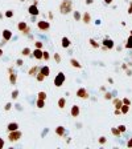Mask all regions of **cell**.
Wrapping results in <instances>:
<instances>
[{
  "mask_svg": "<svg viewBox=\"0 0 132 149\" xmlns=\"http://www.w3.org/2000/svg\"><path fill=\"white\" fill-rule=\"evenodd\" d=\"M73 11V1L71 0H62L60 4V12L62 15H67Z\"/></svg>",
  "mask_w": 132,
  "mask_h": 149,
  "instance_id": "6da1fadb",
  "label": "cell"
},
{
  "mask_svg": "<svg viewBox=\"0 0 132 149\" xmlns=\"http://www.w3.org/2000/svg\"><path fill=\"white\" fill-rule=\"evenodd\" d=\"M21 139V132L19 131H12V132H9L8 133V140H9L11 142H16V141H19V140Z\"/></svg>",
  "mask_w": 132,
  "mask_h": 149,
  "instance_id": "7a4b0ae2",
  "label": "cell"
},
{
  "mask_svg": "<svg viewBox=\"0 0 132 149\" xmlns=\"http://www.w3.org/2000/svg\"><path fill=\"white\" fill-rule=\"evenodd\" d=\"M65 80H66V77H65V75H63V72H60V73L54 77V85L57 87V88H60V87L63 85Z\"/></svg>",
  "mask_w": 132,
  "mask_h": 149,
  "instance_id": "3957f363",
  "label": "cell"
},
{
  "mask_svg": "<svg viewBox=\"0 0 132 149\" xmlns=\"http://www.w3.org/2000/svg\"><path fill=\"white\" fill-rule=\"evenodd\" d=\"M8 73H9V83L12 84V85H15V84L17 83V75L15 73V71H13L12 67L8 68Z\"/></svg>",
  "mask_w": 132,
  "mask_h": 149,
  "instance_id": "277c9868",
  "label": "cell"
},
{
  "mask_svg": "<svg viewBox=\"0 0 132 149\" xmlns=\"http://www.w3.org/2000/svg\"><path fill=\"white\" fill-rule=\"evenodd\" d=\"M77 97L78 99H83V100H86L89 97V92H87V89L86 88H78L77 89Z\"/></svg>",
  "mask_w": 132,
  "mask_h": 149,
  "instance_id": "5b68a950",
  "label": "cell"
},
{
  "mask_svg": "<svg viewBox=\"0 0 132 149\" xmlns=\"http://www.w3.org/2000/svg\"><path fill=\"white\" fill-rule=\"evenodd\" d=\"M37 28L40 31H48L50 28V23H49V21H46V20H40L37 23Z\"/></svg>",
  "mask_w": 132,
  "mask_h": 149,
  "instance_id": "8992f818",
  "label": "cell"
},
{
  "mask_svg": "<svg viewBox=\"0 0 132 149\" xmlns=\"http://www.w3.org/2000/svg\"><path fill=\"white\" fill-rule=\"evenodd\" d=\"M102 45L103 47H106L107 49H112L115 47V43H114V40L112 39H108V37H106V39H103V41H102Z\"/></svg>",
  "mask_w": 132,
  "mask_h": 149,
  "instance_id": "52a82bcc",
  "label": "cell"
},
{
  "mask_svg": "<svg viewBox=\"0 0 132 149\" xmlns=\"http://www.w3.org/2000/svg\"><path fill=\"white\" fill-rule=\"evenodd\" d=\"M28 12H29L30 16H37V15H40V11H38V5H35V4L29 5V7H28Z\"/></svg>",
  "mask_w": 132,
  "mask_h": 149,
  "instance_id": "ba28073f",
  "label": "cell"
},
{
  "mask_svg": "<svg viewBox=\"0 0 132 149\" xmlns=\"http://www.w3.org/2000/svg\"><path fill=\"white\" fill-rule=\"evenodd\" d=\"M42 52L44 51L42 49H40V48H35V51H33V57L35 59H37V60H42Z\"/></svg>",
  "mask_w": 132,
  "mask_h": 149,
  "instance_id": "9c48e42d",
  "label": "cell"
},
{
  "mask_svg": "<svg viewBox=\"0 0 132 149\" xmlns=\"http://www.w3.org/2000/svg\"><path fill=\"white\" fill-rule=\"evenodd\" d=\"M79 112H81V109H79L78 105H73L71 109H70V114H71V117H78L79 116Z\"/></svg>",
  "mask_w": 132,
  "mask_h": 149,
  "instance_id": "30bf717a",
  "label": "cell"
},
{
  "mask_svg": "<svg viewBox=\"0 0 132 149\" xmlns=\"http://www.w3.org/2000/svg\"><path fill=\"white\" fill-rule=\"evenodd\" d=\"M112 105H114L115 109H120V108H122V105H123V100L115 97V99H112Z\"/></svg>",
  "mask_w": 132,
  "mask_h": 149,
  "instance_id": "8fae6325",
  "label": "cell"
},
{
  "mask_svg": "<svg viewBox=\"0 0 132 149\" xmlns=\"http://www.w3.org/2000/svg\"><path fill=\"white\" fill-rule=\"evenodd\" d=\"M38 72H40V68H38L37 65H33L32 68H30L29 71H28V75H29L30 77H36V75H37Z\"/></svg>",
  "mask_w": 132,
  "mask_h": 149,
  "instance_id": "7c38bea8",
  "label": "cell"
},
{
  "mask_svg": "<svg viewBox=\"0 0 132 149\" xmlns=\"http://www.w3.org/2000/svg\"><path fill=\"white\" fill-rule=\"evenodd\" d=\"M65 132H66V129H65V126H62V125H58L57 128H56V134L60 136V137L65 136Z\"/></svg>",
  "mask_w": 132,
  "mask_h": 149,
  "instance_id": "4fadbf2b",
  "label": "cell"
},
{
  "mask_svg": "<svg viewBox=\"0 0 132 149\" xmlns=\"http://www.w3.org/2000/svg\"><path fill=\"white\" fill-rule=\"evenodd\" d=\"M61 45H62V48H69L70 45H71V41L69 40V37H62V40H61Z\"/></svg>",
  "mask_w": 132,
  "mask_h": 149,
  "instance_id": "5bb4252c",
  "label": "cell"
},
{
  "mask_svg": "<svg viewBox=\"0 0 132 149\" xmlns=\"http://www.w3.org/2000/svg\"><path fill=\"white\" fill-rule=\"evenodd\" d=\"M3 39L7 41H9L11 39H12V32H11L9 29H4L3 31Z\"/></svg>",
  "mask_w": 132,
  "mask_h": 149,
  "instance_id": "9a60e30c",
  "label": "cell"
},
{
  "mask_svg": "<svg viewBox=\"0 0 132 149\" xmlns=\"http://www.w3.org/2000/svg\"><path fill=\"white\" fill-rule=\"evenodd\" d=\"M82 21L85 24H90V23H91V15H90L89 12H85L82 15Z\"/></svg>",
  "mask_w": 132,
  "mask_h": 149,
  "instance_id": "2e32d148",
  "label": "cell"
},
{
  "mask_svg": "<svg viewBox=\"0 0 132 149\" xmlns=\"http://www.w3.org/2000/svg\"><path fill=\"white\" fill-rule=\"evenodd\" d=\"M70 64H71L73 68H77V69H81V68H82V64H81L79 61L77 60V59H71V60H70Z\"/></svg>",
  "mask_w": 132,
  "mask_h": 149,
  "instance_id": "e0dca14e",
  "label": "cell"
},
{
  "mask_svg": "<svg viewBox=\"0 0 132 149\" xmlns=\"http://www.w3.org/2000/svg\"><path fill=\"white\" fill-rule=\"evenodd\" d=\"M40 72L45 76V77H48V76L50 75V68L48 65H44V67H41V68H40Z\"/></svg>",
  "mask_w": 132,
  "mask_h": 149,
  "instance_id": "ac0fdd59",
  "label": "cell"
},
{
  "mask_svg": "<svg viewBox=\"0 0 132 149\" xmlns=\"http://www.w3.org/2000/svg\"><path fill=\"white\" fill-rule=\"evenodd\" d=\"M7 129H8V132L17 131V129H19V124H17V123H9V124L7 125Z\"/></svg>",
  "mask_w": 132,
  "mask_h": 149,
  "instance_id": "d6986e66",
  "label": "cell"
},
{
  "mask_svg": "<svg viewBox=\"0 0 132 149\" xmlns=\"http://www.w3.org/2000/svg\"><path fill=\"white\" fill-rule=\"evenodd\" d=\"M66 106V99L65 97H61V99H58V108L60 109H63Z\"/></svg>",
  "mask_w": 132,
  "mask_h": 149,
  "instance_id": "ffe728a7",
  "label": "cell"
},
{
  "mask_svg": "<svg viewBox=\"0 0 132 149\" xmlns=\"http://www.w3.org/2000/svg\"><path fill=\"white\" fill-rule=\"evenodd\" d=\"M89 43H90V45H91L92 48H95V49H97V48H99V47H100V44L98 43L97 40H94V39H90V40H89Z\"/></svg>",
  "mask_w": 132,
  "mask_h": 149,
  "instance_id": "44dd1931",
  "label": "cell"
},
{
  "mask_svg": "<svg viewBox=\"0 0 132 149\" xmlns=\"http://www.w3.org/2000/svg\"><path fill=\"white\" fill-rule=\"evenodd\" d=\"M27 27H28V25H27V21H20V23L17 24V29L20 31V32H22V31H24Z\"/></svg>",
  "mask_w": 132,
  "mask_h": 149,
  "instance_id": "7402d4cb",
  "label": "cell"
},
{
  "mask_svg": "<svg viewBox=\"0 0 132 149\" xmlns=\"http://www.w3.org/2000/svg\"><path fill=\"white\" fill-rule=\"evenodd\" d=\"M36 106H37L38 109H42L44 106H45V100L37 99V101H36Z\"/></svg>",
  "mask_w": 132,
  "mask_h": 149,
  "instance_id": "603a6c76",
  "label": "cell"
},
{
  "mask_svg": "<svg viewBox=\"0 0 132 149\" xmlns=\"http://www.w3.org/2000/svg\"><path fill=\"white\" fill-rule=\"evenodd\" d=\"M111 133L114 134L115 137H120V136H122V132L118 129V126H116V128H111Z\"/></svg>",
  "mask_w": 132,
  "mask_h": 149,
  "instance_id": "cb8c5ba5",
  "label": "cell"
},
{
  "mask_svg": "<svg viewBox=\"0 0 132 149\" xmlns=\"http://www.w3.org/2000/svg\"><path fill=\"white\" fill-rule=\"evenodd\" d=\"M120 111H122V114H127L128 112H130V105H125V104H123L122 108H120Z\"/></svg>",
  "mask_w": 132,
  "mask_h": 149,
  "instance_id": "d4e9b609",
  "label": "cell"
},
{
  "mask_svg": "<svg viewBox=\"0 0 132 149\" xmlns=\"http://www.w3.org/2000/svg\"><path fill=\"white\" fill-rule=\"evenodd\" d=\"M37 99H41V100H46V99H48V95H46V92H44V91L38 92V93H37Z\"/></svg>",
  "mask_w": 132,
  "mask_h": 149,
  "instance_id": "484cf974",
  "label": "cell"
},
{
  "mask_svg": "<svg viewBox=\"0 0 132 149\" xmlns=\"http://www.w3.org/2000/svg\"><path fill=\"white\" fill-rule=\"evenodd\" d=\"M73 16H74V20L75 21H79L82 20V15L79 13V11H74V13H73Z\"/></svg>",
  "mask_w": 132,
  "mask_h": 149,
  "instance_id": "4316f807",
  "label": "cell"
},
{
  "mask_svg": "<svg viewBox=\"0 0 132 149\" xmlns=\"http://www.w3.org/2000/svg\"><path fill=\"white\" fill-rule=\"evenodd\" d=\"M125 48H127V49H132V35H130V37L127 39V43H125Z\"/></svg>",
  "mask_w": 132,
  "mask_h": 149,
  "instance_id": "83f0119b",
  "label": "cell"
},
{
  "mask_svg": "<svg viewBox=\"0 0 132 149\" xmlns=\"http://www.w3.org/2000/svg\"><path fill=\"white\" fill-rule=\"evenodd\" d=\"M30 53H32V51H30L28 47H25V48H22V51H21V55L22 56H29Z\"/></svg>",
  "mask_w": 132,
  "mask_h": 149,
  "instance_id": "f1b7e54d",
  "label": "cell"
},
{
  "mask_svg": "<svg viewBox=\"0 0 132 149\" xmlns=\"http://www.w3.org/2000/svg\"><path fill=\"white\" fill-rule=\"evenodd\" d=\"M49 59H50V53L48 52V51H44V52H42V60L49 61Z\"/></svg>",
  "mask_w": 132,
  "mask_h": 149,
  "instance_id": "f546056e",
  "label": "cell"
},
{
  "mask_svg": "<svg viewBox=\"0 0 132 149\" xmlns=\"http://www.w3.org/2000/svg\"><path fill=\"white\" fill-rule=\"evenodd\" d=\"M36 79H37V81L38 83H41V81H44V79H45V76L41 73V72H38L37 75H36Z\"/></svg>",
  "mask_w": 132,
  "mask_h": 149,
  "instance_id": "4dcf8cb0",
  "label": "cell"
},
{
  "mask_svg": "<svg viewBox=\"0 0 132 149\" xmlns=\"http://www.w3.org/2000/svg\"><path fill=\"white\" fill-rule=\"evenodd\" d=\"M42 47H44V43L42 41H35V48H40V49H42Z\"/></svg>",
  "mask_w": 132,
  "mask_h": 149,
  "instance_id": "1f68e13d",
  "label": "cell"
},
{
  "mask_svg": "<svg viewBox=\"0 0 132 149\" xmlns=\"http://www.w3.org/2000/svg\"><path fill=\"white\" fill-rule=\"evenodd\" d=\"M11 97H12L13 100H16V99H17V97H19V91H17V89L12 91V96H11Z\"/></svg>",
  "mask_w": 132,
  "mask_h": 149,
  "instance_id": "d6a6232c",
  "label": "cell"
},
{
  "mask_svg": "<svg viewBox=\"0 0 132 149\" xmlns=\"http://www.w3.org/2000/svg\"><path fill=\"white\" fill-rule=\"evenodd\" d=\"M54 60H56V63H61V55L60 53H54Z\"/></svg>",
  "mask_w": 132,
  "mask_h": 149,
  "instance_id": "836d02e7",
  "label": "cell"
},
{
  "mask_svg": "<svg viewBox=\"0 0 132 149\" xmlns=\"http://www.w3.org/2000/svg\"><path fill=\"white\" fill-rule=\"evenodd\" d=\"M106 142H107V139H106L104 136H100V137H99V144L103 145V144H106Z\"/></svg>",
  "mask_w": 132,
  "mask_h": 149,
  "instance_id": "e575fe53",
  "label": "cell"
},
{
  "mask_svg": "<svg viewBox=\"0 0 132 149\" xmlns=\"http://www.w3.org/2000/svg\"><path fill=\"white\" fill-rule=\"evenodd\" d=\"M104 99L106 100H111L112 99V93H111V92H104Z\"/></svg>",
  "mask_w": 132,
  "mask_h": 149,
  "instance_id": "d590c367",
  "label": "cell"
},
{
  "mask_svg": "<svg viewBox=\"0 0 132 149\" xmlns=\"http://www.w3.org/2000/svg\"><path fill=\"white\" fill-rule=\"evenodd\" d=\"M118 129H119V131H120V132H122V133H124V132H125V131H127V126H125V125H123V124H122V125H119V126H118Z\"/></svg>",
  "mask_w": 132,
  "mask_h": 149,
  "instance_id": "8d00e7d4",
  "label": "cell"
},
{
  "mask_svg": "<svg viewBox=\"0 0 132 149\" xmlns=\"http://www.w3.org/2000/svg\"><path fill=\"white\" fill-rule=\"evenodd\" d=\"M12 16H13V12H12V11H5V18H8V19H11V18H12Z\"/></svg>",
  "mask_w": 132,
  "mask_h": 149,
  "instance_id": "74e56055",
  "label": "cell"
},
{
  "mask_svg": "<svg viewBox=\"0 0 132 149\" xmlns=\"http://www.w3.org/2000/svg\"><path fill=\"white\" fill-rule=\"evenodd\" d=\"M123 100V104H125V105H131V100L128 99V97H124V99H122Z\"/></svg>",
  "mask_w": 132,
  "mask_h": 149,
  "instance_id": "f35d334b",
  "label": "cell"
},
{
  "mask_svg": "<svg viewBox=\"0 0 132 149\" xmlns=\"http://www.w3.org/2000/svg\"><path fill=\"white\" fill-rule=\"evenodd\" d=\"M22 64H24V61H22L21 59H17V60H16V65H17V67H21Z\"/></svg>",
  "mask_w": 132,
  "mask_h": 149,
  "instance_id": "ab89813d",
  "label": "cell"
},
{
  "mask_svg": "<svg viewBox=\"0 0 132 149\" xmlns=\"http://www.w3.org/2000/svg\"><path fill=\"white\" fill-rule=\"evenodd\" d=\"M4 145H5L4 139H1V137H0V149H3V148H4Z\"/></svg>",
  "mask_w": 132,
  "mask_h": 149,
  "instance_id": "60d3db41",
  "label": "cell"
},
{
  "mask_svg": "<svg viewBox=\"0 0 132 149\" xmlns=\"http://www.w3.org/2000/svg\"><path fill=\"white\" fill-rule=\"evenodd\" d=\"M128 15H132V1H130V5H128Z\"/></svg>",
  "mask_w": 132,
  "mask_h": 149,
  "instance_id": "b9f144b4",
  "label": "cell"
},
{
  "mask_svg": "<svg viewBox=\"0 0 132 149\" xmlns=\"http://www.w3.org/2000/svg\"><path fill=\"white\" fill-rule=\"evenodd\" d=\"M11 108H12V104H11V103L5 104V106H4V109H5V111H9Z\"/></svg>",
  "mask_w": 132,
  "mask_h": 149,
  "instance_id": "7bdbcfd3",
  "label": "cell"
},
{
  "mask_svg": "<svg viewBox=\"0 0 132 149\" xmlns=\"http://www.w3.org/2000/svg\"><path fill=\"white\" fill-rule=\"evenodd\" d=\"M29 32H30V28L29 27H27L24 31H22V33H24V35H29Z\"/></svg>",
  "mask_w": 132,
  "mask_h": 149,
  "instance_id": "ee69618b",
  "label": "cell"
},
{
  "mask_svg": "<svg viewBox=\"0 0 132 149\" xmlns=\"http://www.w3.org/2000/svg\"><path fill=\"white\" fill-rule=\"evenodd\" d=\"M114 114H115V116H120V114H122V111H120V109H115Z\"/></svg>",
  "mask_w": 132,
  "mask_h": 149,
  "instance_id": "f6af8a7d",
  "label": "cell"
},
{
  "mask_svg": "<svg viewBox=\"0 0 132 149\" xmlns=\"http://www.w3.org/2000/svg\"><path fill=\"white\" fill-rule=\"evenodd\" d=\"M127 147H128V148H132V137H130V139H128V141H127Z\"/></svg>",
  "mask_w": 132,
  "mask_h": 149,
  "instance_id": "bcb514c9",
  "label": "cell"
},
{
  "mask_svg": "<svg viewBox=\"0 0 132 149\" xmlns=\"http://www.w3.org/2000/svg\"><path fill=\"white\" fill-rule=\"evenodd\" d=\"M125 73H127V76H132V69H125Z\"/></svg>",
  "mask_w": 132,
  "mask_h": 149,
  "instance_id": "7dc6e473",
  "label": "cell"
},
{
  "mask_svg": "<svg viewBox=\"0 0 132 149\" xmlns=\"http://www.w3.org/2000/svg\"><path fill=\"white\" fill-rule=\"evenodd\" d=\"M112 1H114V0H104V4L110 5V4H112Z\"/></svg>",
  "mask_w": 132,
  "mask_h": 149,
  "instance_id": "c3c4849f",
  "label": "cell"
},
{
  "mask_svg": "<svg viewBox=\"0 0 132 149\" xmlns=\"http://www.w3.org/2000/svg\"><path fill=\"white\" fill-rule=\"evenodd\" d=\"M122 69H123V71H125V69H128V65H127V64H122Z\"/></svg>",
  "mask_w": 132,
  "mask_h": 149,
  "instance_id": "681fc988",
  "label": "cell"
},
{
  "mask_svg": "<svg viewBox=\"0 0 132 149\" xmlns=\"http://www.w3.org/2000/svg\"><path fill=\"white\" fill-rule=\"evenodd\" d=\"M107 81H108L110 84H114V79H112V77H108V79H107Z\"/></svg>",
  "mask_w": 132,
  "mask_h": 149,
  "instance_id": "f907efd6",
  "label": "cell"
},
{
  "mask_svg": "<svg viewBox=\"0 0 132 149\" xmlns=\"http://www.w3.org/2000/svg\"><path fill=\"white\" fill-rule=\"evenodd\" d=\"M94 3V0H86V4H92Z\"/></svg>",
  "mask_w": 132,
  "mask_h": 149,
  "instance_id": "816d5d0a",
  "label": "cell"
},
{
  "mask_svg": "<svg viewBox=\"0 0 132 149\" xmlns=\"http://www.w3.org/2000/svg\"><path fill=\"white\" fill-rule=\"evenodd\" d=\"M95 24H97V25H99V24H100V19H98V20H95Z\"/></svg>",
  "mask_w": 132,
  "mask_h": 149,
  "instance_id": "f5cc1de1",
  "label": "cell"
},
{
  "mask_svg": "<svg viewBox=\"0 0 132 149\" xmlns=\"http://www.w3.org/2000/svg\"><path fill=\"white\" fill-rule=\"evenodd\" d=\"M33 4H35V5H38V0H33Z\"/></svg>",
  "mask_w": 132,
  "mask_h": 149,
  "instance_id": "db71d44e",
  "label": "cell"
},
{
  "mask_svg": "<svg viewBox=\"0 0 132 149\" xmlns=\"http://www.w3.org/2000/svg\"><path fill=\"white\" fill-rule=\"evenodd\" d=\"M49 19H50V20L53 19V13H52V12H49Z\"/></svg>",
  "mask_w": 132,
  "mask_h": 149,
  "instance_id": "11a10c76",
  "label": "cell"
},
{
  "mask_svg": "<svg viewBox=\"0 0 132 149\" xmlns=\"http://www.w3.org/2000/svg\"><path fill=\"white\" fill-rule=\"evenodd\" d=\"M3 56V49H0V57Z\"/></svg>",
  "mask_w": 132,
  "mask_h": 149,
  "instance_id": "9f6ffc18",
  "label": "cell"
},
{
  "mask_svg": "<svg viewBox=\"0 0 132 149\" xmlns=\"http://www.w3.org/2000/svg\"><path fill=\"white\" fill-rule=\"evenodd\" d=\"M0 19H3V15H1V12H0Z\"/></svg>",
  "mask_w": 132,
  "mask_h": 149,
  "instance_id": "6f0895ef",
  "label": "cell"
}]
</instances>
